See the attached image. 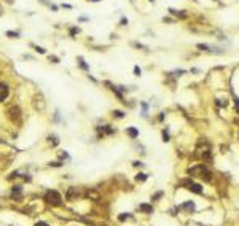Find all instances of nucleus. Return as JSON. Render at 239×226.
I'll use <instances>...</instances> for the list:
<instances>
[{"label": "nucleus", "mask_w": 239, "mask_h": 226, "mask_svg": "<svg viewBox=\"0 0 239 226\" xmlns=\"http://www.w3.org/2000/svg\"><path fill=\"white\" fill-rule=\"evenodd\" d=\"M45 202H48L50 206H62V196L59 194L54 189H50V191L45 194Z\"/></svg>", "instance_id": "nucleus-1"}, {"label": "nucleus", "mask_w": 239, "mask_h": 226, "mask_svg": "<svg viewBox=\"0 0 239 226\" xmlns=\"http://www.w3.org/2000/svg\"><path fill=\"white\" fill-rule=\"evenodd\" d=\"M8 94H10L8 86L5 85V83H0V102H3V100L8 97Z\"/></svg>", "instance_id": "nucleus-2"}, {"label": "nucleus", "mask_w": 239, "mask_h": 226, "mask_svg": "<svg viewBox=\"0 0 239 226\" xmlns=\"http://www.w3.org/2000/svg\"><path fill=\"white\" fill-rule=\"evenodd\" d=\"M190 191L191 193H196V194H202V186L198 185V183H190Z\"/></svg>", "instance_id": "nucleus-3"}, {"label": "nucleus", "mask_w": 239, "mask_h": 226, "mask_svg": "<svg viewBox=\"0 0 239 226\" xmlns=\"http://www.w3.org/2000/svg\"><path fill=\"white\" fill-rule=\"evenodd\" d=\"M19 116H21V110L18 108V107L10 108V118H11V120H18Z\"/></svg>", "instance_id": "nucleus-4"}, {"label": "nucleus", "mask_w": 239, "mask_h": 226, "mask_svg": "<svg viewBox=\"0 0 239 226\" xmlns=\"http://www.w3.org/2000/svg\"><path fill=\"white\" fill-rule=\"evenodd\" d=\"M182 207H183L185 210H188V212H193L196 206H195V202H193V201H187V202H183V206H182Z\"/></svg>", "instance_id": "nucleus-5"}, {"label": "nucleus", "mask_w": 239, "mask_h": 226, "mask_svg": "<svg viewBox=\"0 0 239 226\" xmlns=\"http://www.w3.org/2000/svg\"><path fill=\"white\" fill-rule=\"evenodd\" d=\"M21 186H13V188H11V196H13V198H16V199H19L21 198Z\"/></svg>", "instance_id": "nucleus-6"}, {"label": "nucleus", "mask_w": 239, "mask_h": 226, "mask_svg": "<svg viewBox=\"0 0 239 226\" xmlns=\"http://www.w3.org/2000/svg\"><path fill=\"white\" fill-rule=\"evenodd\" d=\"M139 209L142 210V212H145V213H151V212H153V207L148 206V204H140Z\"/></svg>", "instance_id": "nucleus-7"}, {"label": "nucleus", "mask_w": 239, "mask_h": 226, "mask_svg": "<svg viewBox=\"0 0 239 226\" xmlns=\"http://www.w3.org/2000/svg\"><path fill=\"white\" fill-rule=\"evenodd\" d=\"M128 134H129L132 139H136L137 135H139V131H137L136 127H128Z\"/></svg>", "instance_id": "nucleus-8"}, {"label": "nucleus", "mask_w": 239, "mask_h": 226, "mask_svg": "<svg viewBox=\"0 0 239 226\" xmlns=\"http://www.w3.org/2000/svg\"><path fill=\"white\" fill-rule=\"evenodd\" d=\"M147 180V175L145 174H137L136 175V182H145Z\"/></svg>", "instance_id": "nucleus-9"}, {"label": "nucleus", "mask_w": 239, "mask_h": 226, "mask_svg": "<svg viewBox=\"0 0 239 226\" xmlns=\"http://www.w3.org/2000/svg\"><path fill=\"white\" fill-rule=\"evenodd\" d=\"M78 64H80V67H81L83 70H89V67L85 64V61H83V58H78Z\"/></svg>", "instance_id": "nucleus-10"}, {"label": "nucleus", "mask_w": 239, "mask_h": 226, "mask_svg": "<svg viewBox=\"0 0 239 226\" xmlns=\"http://www.w3.org/2000/svg\"><path fill=\"white\" fill-rule=\"evenodd\" d=\"M7 35H8L10 38H18V37H19V32H11V30H8Z\"/></svg>", "instance_id": "nucleus-11"}, {"label": "nucleus", "mask_w": 239, "mask_h": 226, "mask_svg": "<svg viewBox=\"0 0 239 226\" xmlns=\"http://www.w3.org/2000/svg\"><path fill=\"white\" fill-rule=\"evenodd\" d=\"M113 116H116V118H123V116H124V113L121 112V110H115V112H113Z\"/></svg>", "instance_id": "nucleus-12"}, {"label": "nucleus", "mask_w": 239, "mask_h": 226, "mask_svg": "<svg viewBox=\"0 0 239 226\" xmlns=\"http://www.w3.org/2000/svg\"><path fill=\"white\" fill-rule=\"evenodd\" d=\"M126 218H129V213H121L120 215V221H124Z\"/></svg>", "instance_id": "nucleus-13"}, {"label": "nucleus", "mask_w": 239, "mask_h": 226, "mask_svg": "<svg viewBox=\"0 0 239 226\" xmlns=\"http://www.w3.org/2000/svg\"><path fill=\"white\" fill-rule=\"evenodd\" d=\"M78 32H80V29H78V27H72V29H70V34H72V35L78 34Z\"/></svg>", "instance_id": "nucleus-14"}, {"label": "nucleus", "mask_w": 239, "mask_h": 226, "mask_svg": "<svg viewBox=\"0 0 239 226\" xmlns=\"http://www.w3.org/2000/svg\"><path fill=\"white\" fill-rule=\"evenodd\" d=\"M163 140H164V142H167V140H169V134H167L166 131L163 132Z\"/></svg>", "instance_id": "nucleus-15"}, {"label": "nucleus", "mask_w": 239, "mask_h": 226, "mask_svg": "<svg viewBox=\"0 0 239 226\" xmlns=\"http://www.w3.org/2000/svg\"><path fill=\"white\" fill-rule=\"evenodd\" d=\"M35 226H50V225H46L45 221H37L35 223Z\"/></svg>", "instance_id": "nucleus-16"}, {"label": "nucleus", "mask_w": 239, "mask_h": 226, "mask_svg": "<svg viewBox=\"0 0 239 226\" xmlns=\"http://www.w3.org/2000/svg\"><path fill=\"white\" fill-rule=\"evenodd\" d=\"M134 73H136V75H140V73H142V72H140V69L137 67V65L134 67Z\"/></svg>", "instance_id": "nucleus-17"}, {"label": "nucleus", "mask_w": 239, "mask_h": 226, "mask_svg": "<svg viewBox=\"0 0 239 226\" xmlns=\"http://www.w3.org/2000/svg\"><path fill=\"white\" fill-rule=\"evenodd\" d=\"M35 49H37L38 53H41V54H45V49H43V48H40V46H35Z\"/></svg>", "instance_id": "nucleus-18"}, {"label": "nucleus", "mask_w": 239, "mask_h": 226, "mask_svg": "<svg viewBox=\"0 0 239 226\" xmlns=\"http://www.w3.org/2000/svg\"><path fill=\"white\" fill-rule=\"evenodd\" d=\"M50 61H53V62H54V64H56V62H58L59 59H58V58H54V56H50Z\"/></svg>", "instance_id": "nucleus-19"}, {"label": "nucleus", "mask_w": 239, "mask_h": 226, "mask_svg": "<svg viewBox=\"0 0 239 226\" xmlns=\"http://www.w3.org/2000/svg\"><path fill=\"white\" fill-rule=\"evenodd\" d=\"M126 22H128L126 18H121V26H126Z\"/></svg>", "instance_id": "nucleus-20"}, {"label": "nucleus", "mask_w": 239, "mask_h": 226, "mask_svg": "<svg viewBox=\"0 0 239 226\" xmlns=\"http://www.w3.org/2000/svg\"><path fill=\"white\" fill-rule=\"evenodd\" d=\"M234 104H236V108L239 110V99H234Z\"/></svg>", "instance_id": "nucleus-21"}, {"label": "nucleus", "mask_w": 239, "mask_h": 226, "mask_svg": "<svg viewBox=\"0 0 239 226\" xmlns=\"http://www.w3.org/2000/svg\"><path fill=\"white\" fill-rule=\"evenodd\" d=\"M88 2H100V0H88Z\"/></svg>", "instance_id": "nucleus-22"}, {"label": "nucleus", "mask_w": 239, "mask_h": 226, "mask_svg": "<svg viewBox=\"0 0 239 226\" xmlns=\"http://www.w3.org/2000/svg\"><path fill=\"white\" fill-rule=\"evenodd\" d=\"M148 2H155V0H148Z\"/></svg>", "instance_id": "nucleus-23"}]
</instances>
